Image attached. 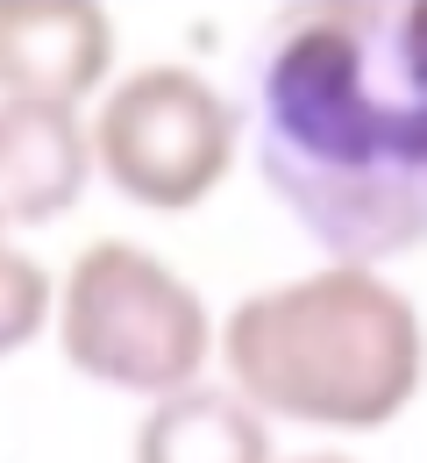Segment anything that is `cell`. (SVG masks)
Returning <instances> with one entry per match:
<instances>
[{
  "label": "cell",
  "mask_w": 427,
  "mask_h": 463,
  "mask_svg": "<svg viewBox=\"0 0 427 463\" xmlns=\"http://www.w3.org/2000/svg\"><path fill=\"white\" fill-rule=\"evenodd\" d=\"M292 463H357V457H335V449H313V457H292Z\"/></svg>",
  "instance_id": "obj_9"
},
{
  "label": "cell",
  "mask_w": 427,
  "mask_h": 463,
  "mask_svg": "<svg viewBox=\"0 0 427 463\" xmlns=\"http://www.w3.org/2000/svg\"><path fill=\"white\" fill-rule=\"evenodd\" d=\"M93 185L86 115L58 100H0V229H51Z\"/></svg>",
  "instance_id": "obj_6"
},
{
  "label": "cell",
  "mask_w": 427,
  "mask_h": 463,
  "mask_svg": "<svg viewBox=\"0 0 427 463\" xmlns=\"http://www.w3.org/2000/svg\"><path fill=\"white\" fill-rule=\"evenodd\" d=\"M115 79V14L100 0H0V100L86 108Z\"/></svg>",
  "instance_id": "obj_5"
},
{
  "label": "cell",
  "mask_w": 427,
  "mask_h": 463,
  "mask_svg": "<svg viewBox=\"0 0 427 463\" xmlns=\"http://www.w3.org/2000/svg\"><path fill=\"white\" fill-rule=\"evenodd\" d=\"M51 292H58V279L0 229V356L29 349L51 328Z\"/></svg>",
  "instance_id": "obj_8"
},
{
  "label": "cell",
  "mask_w": 427,
  "mask_h": 463,
  "mask_svg": "<svg viewBox=\"0 0 427 463\" xmlns=\"http://www.w3.org/2000/svg\"><path fill=\"white\" fill-rule=\"evenodd\" d=\"M135 463H278V449H271V420H256L228 385L200 378L143 406Z\"/></svg>",
  "instance_id": "obj_7"
},
{
  "label": "cell",
  "mask_w": 427,
  "mask_h": 463,
  "mask_svg": "<svg viewBox=\"0 0 427 463\" xmlns=\"http://www.w3.org/2000/svg\"><path fill=\"white\" fill-rule=\"evenodd\" d=\"M51 328L86 385L135 400L185 392L214 364V314L200 286L122 235H100L64 264V286L51 292Z\"/></svg>",
  "instance_id": "obj_3"
},
{
  "label": "cell",
  "mask_w": 427,
  "mask_h": 463,
  "mask_svg": "<svg viewBox=\"0 0 427 463\" xmlns=\"http://www.w3.org/2000/svg\"><path fill=\"white\" fill-rule=\"evenodd\" d=\"M243 143L278 214L385 271L427 250V0H292L243 51Z\"/></svg>",
  "instance_id": "obj_1"
},
{
  "label": "cell",
  "mask_w": 427,
  "mask_h": 463,
  "mask_svg": "<svg viewBox=\"0 0 427 463\" xmlns=\"http://www.w3.org/2000/svg\"><path fill=\"white\" fill-rule=\"evenodd\" d=\"M236 100L192 64H135L107 79L86 121L93 178H107L143 214H192L236 172Z\"/></svg>",
  "instance_id": "obj_4"
},
{
  "label": "cell",
  "mask_w": 427,
  "mask_h": 463,
  "mask_svg": "<svg viewBox=\"0 0 427 463\" xmlns=\"http://www.w3.org/2000/svg\"><path fill=\"white\" fill-rule=\"evenodd\" d=\"M221 385L256 420L320 435L392 428L427 378V328L392 271L313 264L300 279L256 286L214 328Z\"/></svg>",
  "instance_id": "obj_2"
}]
</instances>
